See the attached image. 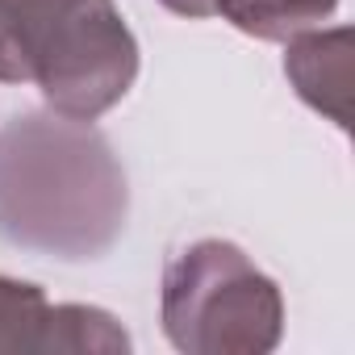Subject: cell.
<instances>
[{"label":"cell","mask_w":355,"mask_h":355,"mask_svg":"<svg viewBox=\"0 0 355 355\" xmlns=\"http://www.w3.org/2000/svg\"><path fill=\"white\" fill-rule=\"evenodd\" d=\"M130 184L109 138L80 117L26 109L0 130V239L84 263L125 230Z\"/></svg>","instance_id":"obj_1"},{"label":"cell","mask_w":355,"mask_h":355,"mask_svg":"<svg viewBox=\"0 0 355 355\" xmlns=\"http://www.w3.org/2000/svg\"><path fill=\"white\" fill-rule=\"evenodd\" d=\"M138 80V42L113 0H0V84H38L80 121L109 113Z\"/></svg>","instance_id":"obj_2"},{"label":"cell","mask_w":355,"mask_h":355,"mask_svg":"<svg viewBox=\"0 0 355 355\" xmlns=\"http://www.w3.org/2000/svg\"><path fill=\"white\" fill-rule=\"evenodd\" d=\"M159 322L184 355H268L284 334V297L243 247L197 239L163 268Z\"/></svg>","instance_id":"obj_3"},{"label":"cell","mask_w":355,"mask_h":355,"mask_svg":"<svg viewBox=\"0 0 355 355\" xmlns=\"http://www.w3.org/2000/svg\"><path fill=\"white\" fill-rule=\"evenodd\" d=\"M351 26L301 30L288 38L284 51V76L293 80L297 96L322 117H330L338 130H351Z\"/></svg>","instance_id":"obj_4"},{"label":"cell","mask_w":355,"mask_h":355,"mask_svg":"<svg viewBox=\"0 0 355 355\" xmlns=\"http://www.w3.org/2000/svg\"><path fill=\"white\" fill-rule=\"evenodd\" d=\"M338 0H218V13L259 42H288L301 30L322 26Z\"/></svg>","instance_id":"obj_5"},{"label":"cell","mask_w":355,"mask_h":355,"mask_svg":"<svg viewBox=\"0 0 355 355\" xmlns=\"http://www.w3.org/2000/svg\"><path fill=\"white\" fill-rule=\"evenodd\" d=\"M125 355L130 334L121 322L96 305H51V338L46 355Z\"/></svg>","instance_id":"obj_6"},{"label":"cell","mask_w":355,"mask_h":355,"mask_svg":"<svg viewBox=\"0 0 355 355\" xmlns=\"http://www.w3.org/2000/svg\"><path fill=\"white\" fill-rule=\"evenodd\" d=\"M51 338V301L38 284L0 276V351L46 355Z\"/></svg>","instance_id":"obj_7"},{"label":"cell","mask_w":355,"mask_h":355,"mask_svg":"<svg viewBox=\"0 0 355 355\" xmlns=\"http://www.w3.org/2000/svg\"><path fill=\"white\" fill-rule=\"evenodd\" d=\"M159 5H163L167 13H175V17H193V21L218 13V0H159Z\"/></svg>","instance_id":"obj_8"}]
</instances>
